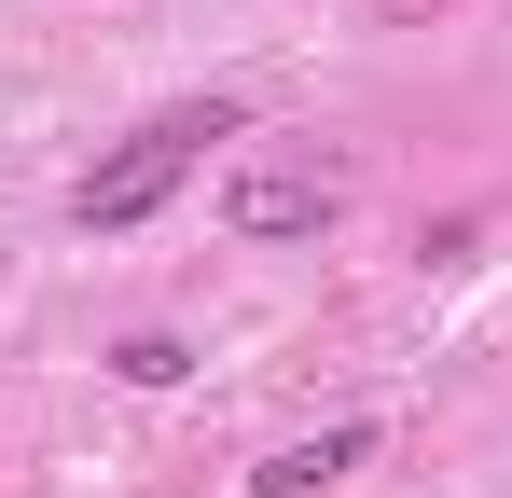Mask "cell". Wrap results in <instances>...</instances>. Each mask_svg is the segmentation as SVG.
<instances>
[{
    "instance_id": "cell-1",
    "label": "cell",
    "mask_w": 512,
    "mask_h": 498,
    "mask_svg": "<svg viewBox=\"0 0 512 498\" xmlns=\"http://www.w3.org/2000/svg\"><path fill=\"white\" fill-rule=\"evenodd\" d=\"M208 139H250V111H236V97H180V111H153L139 139H111V153L84 166L70 222H84V236H125V222H153L180 180H194V153H208Z\"/></svg>"
},
{
    "instance_id": "cell-2",
    "label": "cell",
    "mask_w": 512,
    "mask_h": 498,
    "mask_svg": "<svg viewBox=\"0 0 512 498\" xmlns=\"http://www.w3.org/2000/svg\"><path fill=\"white\" fill-rule=\"evenodd\" d=\"M333 208H346V180H333V166H236V180H222V236H250V249L319 236Z\"/></svg>"
},
{
    "instance_id": "cell-3",
    "label": "cell",
    "mask_w": 512,
    "mask_h": 498,
    "mask_svg": "<svg viewBox=\"0 0 512 498\" xmlns=\"http://www.w3.org/2000/svg\"><path fill=\"white\" fill-rule=\"evenodd\" d=\"M360 457H374V429L346 415V429H319V443H277V457H263L250 485H263V498H319L333 471H360Z\"/></svg>"
},
{
    "instance_id": "cell-4",
    "label": "cell",
    "mask_w": 512,
    "mask_h": 498,
    "mask_svg": "<svg viewBox=\"0 0 512 498\" xmlns=\"http://www.w3.org/2000/svg\"><path fill=\"white\" fill-rule=\"evenodd\" d=\"M111 374H125V388H180L194 360H180V332H125V346H111Z\"/></svg>"
}]
</instances>
